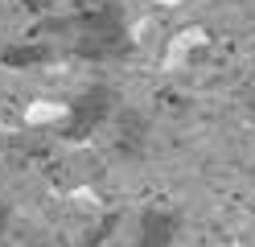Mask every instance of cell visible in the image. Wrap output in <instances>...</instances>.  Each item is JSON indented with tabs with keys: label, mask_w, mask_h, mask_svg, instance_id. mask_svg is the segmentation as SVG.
Wrapping results in <instances>:
<instances>
[{
	"label": "cell",
	"mask_w": 255,
	"mask_h": 247,
	"mask_svg": "<svg viewBox=\"0 0 255 247\" xmlns=\"http://www.w3.org/2000/svg\"><path fill=\"white\" fill-rule=\"evenodd\" d=\"M66 115H70V136H87V132H95L111 115V95L99 87V91H91L83 103L66 107Z\"/></svg>",
	"instance_id": "1"
},
{
	"label": "cell",
	"mask_w": 255,
	"mask_h": 247,
	"mask_svg": "<svg viewBox=\"0 0 255 247\" xmlns=\"http://www.w3.org/2000/svg\"><path fill=\"white\" fill-rule=\"evenodd\" d=\"M8 219H12V210H8V202H0V239H4V231H8Z\"/></svg>",
	"instance_id": "3"
},
{
	"label": "cell",
	"mask_w": 255,
	"mask_h": 247,
	"mask_svg": "<svg viewBox=\"0 0 255 247\" xmlns=\"http://www.w3.org/2000/svg\"><path fill=\"white\" fill-rule=\"evenodd\" d=\"M161 4H181V0H161Z\"/></svg>",
	"instance_id": "4"
},
{
	"label": "cell",
	"mask_w": 255,
	"mask_h": 247,
	"mask_svg": "<svg viewBox=\"0 0 255 247\" xmlns=\"http://www.w3.org/2000/svg\"><path fill=\"white\" fill-rule=\"evenodd\" d=\"M177 243V219L165 210H148L140 219V231H136V243L132 247H173Z\"/></svg>",
	"instance_id": "2"
}]
</instances>
